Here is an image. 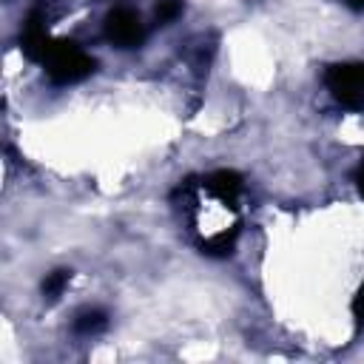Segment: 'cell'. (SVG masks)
Instances as JSON below:
<instances>
[{"label":"cell","mask_w":364,"mask_h":364,"mask_svg":"<svg viewBox=\"0 0 364 364\" xmlns=\"http://www.w3.org/2000/svg\"><path fill=\"white\" fill-rule=\"evenodd\" d=\"M40 63H43L46 74L51 77V82H57V85L80 82L94 71L91 54H85L71 40H51V46H48V51H46V57Z\"/></svg>","instance_id":"obj_1"},{"label":"cell","mask_w":364,"mask_h":364,"mask_svg":"<svg viewBox=\"0 0 364 364\" xmlns=\"http://www.w3.org/2000/svg\"><path fill=\"white\" fill-rule=\"evenodd\" d=\"M330 97L344 108H364V63H336L324 71Z\"/></svg>","instance_id":"obj_2"},{"label":"cell","mask_w":364,"mask_h":364,"mask_svg":"<svg viewBox=\"0 0 364 364\" xmlns=\"http://www.w3.org/2000/svg\"><path fill=\"white\" fill-rule=\"evenodd\" d=\"M105 37L117 48H136L142 43V37H145L139 14L134 9H125V6L108 11V17H105Z\"/></svg>","instance_id":"obj_3"},{"label":"cell","mask_w":364,"mask_h":364,"mask_svg":"<svg viewBox=\"0 0 364 364\" xmlns=\"http://www.w3.org/2000/svg\"><path fill=\"white\" fill-rule=\"evenodd\" d=\"M20 46H23V51H26L28 60H37V63H40V60L46 57V51H48V46H51V37H48L46 23H43L40 14H31V17L26 20L23 34H20Z\"/></svg>","instance_id":"obj_4"},{"label":"cell","mask_w":364,"mask_h":364,"mask_svg":"<svg viewBox=\"0 0 364 364\" xmlns=\"http://www.w3.org/2000/svg\"><path fill=\"white\" fill-rule=\"evenodd\" d=\"M202 185H205V191H208L210 196H216V199L225 202V205H233L236 196L242 193V176H239L236 171H213V173L205 176Z\"/></svg>","instance_id":"obj_5"},{"label":"cell","mask_w":364,"mask_h":364,"mask_svg":"<svg viewBox=\"0 0 364 364\" xmlns=\"http://www.w3.org/2000/svg\"><path fill=\"white\" fill-rule=\"evenodd\" d=\"M108 327V316L102 310H82L77 318H74V330L82 333V336H97Z\"/></svg>","instance_id":"obj_6"},{"label":"cell","mask_w":364,"mask_h":364,"mask_svg":"<svg viewBox=\"0 0 364 364\" xmlns=\"http://www.w3.org/2000/svg\"><path fill=\"white\" fill-rule=\"evenodd\" d=\"M233 242H236V228L233 230H219L216 236H210V239L202 242V250L205 253H213V256H225V253L233 250Z\"/></svg>","instance_id":"obj_7"},{"label":"cell","mask_w":364,"mask_h":364,"mask_svg":"<svg viewBox=\"0 0 364 364\" xmlns=\"http://www.w3.org/2000/svg\"><path fill=\"white\" fill-rule=\"evenodd\" d=\"M68 279H71V270H54V273H48V279L43 282V296H46L48 301H57V299L63 296Z\"/></svg>","instance_id":"obj_8"},{"label":"cell","mask_w":364,"mask_h":364,"mask_svg":"<svg viewBox=\"0 0 364 364\" xmlns=\"http://www.w3.org/2000/svg\"><path fill=\"white\" fill-rule=\"evenodd\" d=\"M182 11V0H159L156 3V20L159 23H171L173 17H179Z\"/></svg>","instance_id":"obj_9"},{"label":"cell","mask_w":364,"mask_h":364,"mask_svg":"<svg viewBox=\"0 0 364 364\" xmlns=\"http://www.w3.org/2000/svg\"><path fill=\"white\" fill-rule=\"evenodd\" d=\"M353 316H355L358 321H364V282H361V287H358L355 296H353Z\"/></svg>","instance_id":"obj_10"},{"label":"cell","mask_w":364,"mask_h":364,"mask_svg":"<svg viewBox=\"0 0 364 364\" xmlns=\"http://www.w3.org/2000/svg\"><path fill=\"white\" fill-rule=\"evenodd\" d=\"M355 185H358V193L364 196V159L358 162V171H355Z\"/></svg>","instance_id":"obj_11"},{"label":"cell","mask_w":364,"mask_h":364,"mask_svg":"<svg viewBox=\"0 0 364 364\" xmlns=\"http://www.w3.org/2000/svg\"><path fill=\"white\" fill-rule=\"evenodd\" d=\"M353 9H364V0H347Z\"/></svg>","instance_id":"obj_12"}]
</instances>
